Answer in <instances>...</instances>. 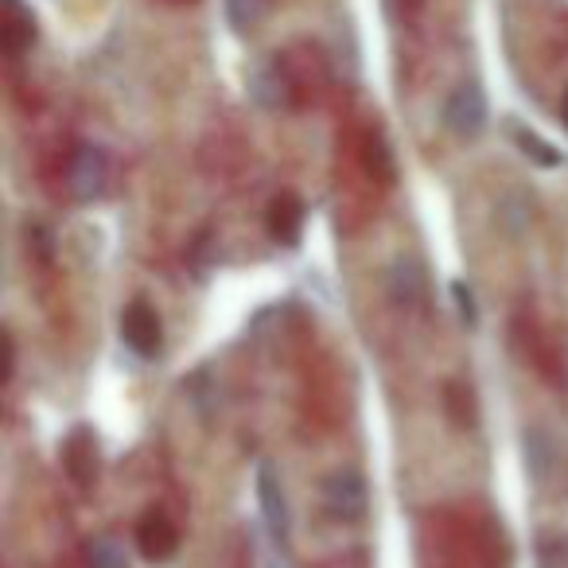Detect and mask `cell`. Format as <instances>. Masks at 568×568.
Listing matches in <instances>:
<instances>
[{
	"mask_svg": "<svg viewBox=\"0 0 568 568\" xmlns=\"http://www.w3.org/2000/svg\"><path fill=\"white\" fill-rule=\"evenodd\" d=\"M257 498H261V518H265L268 534H273L276 541H284L288 529H293V510H288V495H284V487H281L276 464H268V459H261V467H257Z\"/></svg>",
	"mask_w": 568,
	"mask_h": 568,
	"instance_id": "7a4b0ae2",
	"label": "cell"
},
{
	"mask_svg": "<svg viewBox=\"0 0 568 568\" xmlns=\"http://www.w3.org/2000/svg\"><path fill=\"white\" fill-rule=\"evenodd\" d=\"M250 94H253V102H257L261 110H281V105L288 102V82H284L281 67H276V63L257 67V71H253V79H250Z\"/></svg>",
	"mask_w": 568,
	"mask_h": 568,
	"instance_id": "8fae6325",
	"label": "cell"
},
{
	"mask_svg": "<svg viewBox=\"0 0 568 568\" xmlns=\"http://www.w3.org/2000/svg\"><path fill=\"white\" fill-rule=\"evenodd\" d=\"M526 464H529V475H534L537 483L549 479L552 471V440L545 428H529L526 433Z\"/></svg>",
	"mask_w": 568,
	"mask_h": 568,
	"instance_id": "7c38bea8",
	"label": "cell"
},
{
	"mask_svg": "<svg viewBox=\"0 0 568 568\" xmlns=\"http://www.w3.org/2000/svg\"><path fill=\"white\" fill-rule=\"evenodd\" d=\"M121 335H125V343L136 351L141 358H152L160 351V339H164V332H160V316L156 308H149L144 301H133L125 308V316H121Z\"/></svg>",
	"mask_w": 568,
	"mask_h": 568,
	"instance_id": "5b68a950",
	"label": "cell"
},
{
	"mask_svg": "<svg viewBox=\"0 0 568 568\" xmlns=\"http://www.w3.org/2000/svg\"><path fill=\"white\" fill-rule=\"evenodd\" d=\"M268 0H226V17L234 24V32H250L253 24L261 20Z\"/></svg>",
	"mask_w": 568,
	"mask_h": 568,
	"instance_id": "2e32d148",
	"label": "cell"
},
{
	"mask_svg": "<svg viewBox=\"0 0 568 568\" xmlns=\"http://www.w3.org/2000/svg\"><path fill=\"white\" fill-rule=\"evenodd\" d=\"M324 506L335 521H358L366 514V483L358 471H335L324 483Z\"/></svg>",
	"mask_w": 568,
	"mask_h": 568,
	"instance_id": "3957f363",
	"label": "cell"
},
{
	"mask_svg": "<svg viewBox=\"0 0 568 568\" xmlns=\"http://www.w3.org/2000/svg\"><path fill=\"white\" fill-rule=\"evenodd\" d=\"M105 183H110V160H105L102 149L87 144V149L74 152L71 172H67V187L79 203H94V199L105 195Z\"/></svg>",
	"mask_w": 568,
	"mask_h": 568,
	"instance_id": "6da1fadb",
	"label": "cell"
},
{
	"mask_svg": "<svg viewBox=\"0 0 568 568\" xmlns=\"http://www.w3.org/2000/svg\"><path fill=\"white\" fill-rule=\"evenodd\" d=\"M452 301H456V312H459V320H464L467 327L479 324V308H475V296H471V288H467L464 281L452 284Z\"/></svg>",
	"mask_w": 568,
	"mask_h": 568,
	"instance_id": "e0dca14e",
	"label": "cell"
},
{
	"mask_svg": "<svg viewBox=\"0 0 568 568\" xmlns=\"http://www.w3.org/2000/svg\"><path fill=\"white\" fill-rule=\"evenodd\" d=\"M268 234L276 237L281 245H296L301 242V230H304V203L293 195V191H284V195H276L273 203H268Z\"/></svg>",
	"mask_w": 568,
	"mask_h": 568,
	"instance_id": "ba28073f",
	"label": "cell"
},
{
	"mask_svg": "<svg viewBox=\"0 0 568 568\" xmlns=\"http://www.w3.org/2000/svg\"><path fill=\"white\" fill-rule=\"evenodd\" d=\"M63 464L71 471V479L79 483L82 490L94 487V471H98V459H94V436L87 428H74L71 440L63 448Z\"/></svg>",
	"mask_w": 568,
	"mask_h": 568,
	"instance_id": "30bf717a",
	"label": "cell"
},
{
	"mask_svg": "<svg viewBox=\"0 0 568 568\" xmlns=\"http://www.w3.org/2000/svg\"><path fill=\"white\" fill-rule=\"evenodd\" d=\"M514 144H518L521 152H526L534 164H541V168H557L560 164V152L552 149V144H545L541 136L534 133V129H521V125H514Z\"/></svg>",
	"mask_w": 568,
	"mask_h": 568,
	"instance_id": "4fadbf2b",
	"label": "cell"
},
{
	"mask_svg": "<svg viewBox=\"0 0 568 568\" xmlns=\"http://www.w3.org/2000/svg\"><path fill=\"white\" fill-rule=\"evenodd\" d=\"M428 293V281H425V265L417 257H397L389 265V296H394L397 308H420Z\"/></svg>",
	"mask_w": 568,
	"mask_h": 568,
	"instance_id": "52a82bcc",
	"label": "cell"
},
{
	"mask_svg": "<svg viewBox=\"0 0 568 568\" xmlns=\"http://www.w3.org/2000/svg\"><path fill=\"white\" fill-rule=\"evenodd\" d=\"M0 40L9 55H24L36 43V17L24 9V0H4V20H0Z\"/></svg>",
	"mask_w": 568,
	"mask_h": 568,
	"instance_id": "9c48e42d",
	"label": "cell"
},
{
	"mask_svg": "<svg viewBox=\"0 0 568 568\" xmlns=\"http://www.w3.org/2000/svg\"><path fill=\"white\" fill-rule=\"evenodd\" d=\"M560 118H565V129H568V94H565V105H560Z\"/></svg>",
	"mask_w": 568,
	"mask_h": 568,
	"instance_id": "ac0fdd59",
	"label": "cell"
},
{
	"mask_svg": "<svg viewBox=\"0 0 568 568\" xmlns=\"http://www.w3.org/2000/svg\"><path fill=\"white\" fill-rule=\"evenodd\" d=\"M87 565L90 568H129V557L113 537H94L87 545Z\"/></svg>",
	"mask_w": 568,
	"mask_h": 568,
	"instance_id": "5bb4252c",
	"label": "cell"
},
{
	"mask_svg": "<svg viewBox=\"0 0 568 568\" xmlns=\"http://www.w3.org/2000/svg\"><path fill=\"white\" fill-rule=\"evenodd\" d=\"M444 125L456 136H475L487 125V98H483L479 82H464L444 105Z\"/></svg>",
	"mask_w": 568,
	"mask_h": 568,
	"instance_id": "277c9868",
	"label": "cell"
},
{
	"mask_svg": "<svg viewBox=\"0 0 568 568\" xmlns=\"http://www.w3.org/2000/svg\"><path fill=\"white\" fill-rule=\"evenodd\" d=\"M136 549L149 560H156V565H164V560H172L175 549H180V529L172 526L168 514H160V510L144 514L141 526H136Z\"/></svg>",
	"mask_w": 568,
	"mask_h": 568,
	"instance_id": "8992f818",
	"label": "cell"
},
{
	"mask_svg": "<svg viewBox=\"0 0 568 568\" xmlns=\"http://www.w3.org/2000/svg\"><path fill=\"white\" fill-rule=\"evenodd\" d=\"M444 409H448V417L456 420L459 428H471L475 425L471 394H467L464 386H456V382H448V386H444Z\"/></svg>",
	"mask_w": 568,
	"mask_h": 568,
	"instance_id": "9a60e30c",
	"label": "cell"
}]
</instances>
